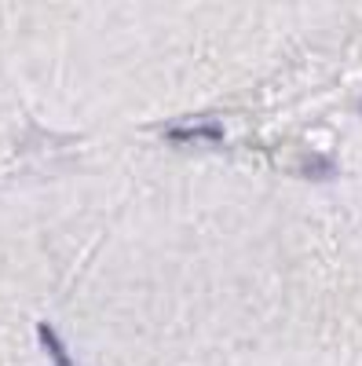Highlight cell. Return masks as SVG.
<instances>
[{
	"label": "cell",
	"instance_id": "cell-1",
	"mask_svg": "<svg viewBox=\"0 0 362 366\" xmlns=\"http://www.w3.org/2000/svg\"><path fill=\"white\" fill-rule=\"evenodd\" d=\"M37 337H41V345H44V352L51 355V362H55V366H74V362H70V355H66V345L55 337V330H51L48 322H41V326H37Z\"/></svg>",
	"mask_w": 362,
	"mask_h": 366
},
{
	"label": "cell",
	"instance_id": "cell-2",
	"mask_svg": "<svg viewBox=\"0 0 362 366\" xmlns=\"http://www.w3.org/2000/svg\"><path fill=\"white\" fill-rule=\"evenodd\" d=\"M169 139H179V143H187V139H213L220 143L223 139V129L220 125H191V129H169Z\"/></svg>",
	"mask_w": 362,
	"mask_h": 366
},
{
	"label": "cell",
	"instance_id": "cell-3",
	"mask_svg": "<svg viewBox=\"0 0 362 366\" xmlns=\"http://www.w3.org/2000/svg\"><path fill=\"white\" fill-rule=\"evenodd\" d=\"M333 172H337V165L329 162V158L311 154V158L304 162V176H311V179H333Z\"/></svg>",
	"mask_w": 362,
	"mask_h": 366
}]
</instances>
